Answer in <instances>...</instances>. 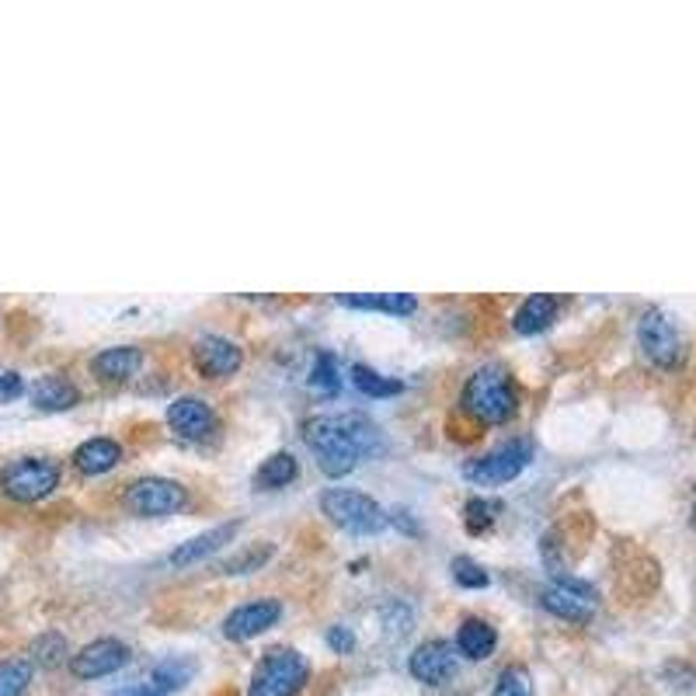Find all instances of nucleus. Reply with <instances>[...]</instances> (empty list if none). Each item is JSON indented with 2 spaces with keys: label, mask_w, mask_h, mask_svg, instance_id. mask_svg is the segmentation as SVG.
<instances>
[{
  "label": "nucleus",
  "mask_w": 696,
  "mask_h": 696,
  "mask_svg": "<svg viewBox=\"0 0 696 696\" xmlns=\"http://www.w3.org/2000/svg\"><path fill=\"white\" fill-rule=\"evenodd\" d=\"M460 404L470 418L484 421V426H505V421L516 418V412H519V394H516L512 380H508V372L488 366V369H478L464 383Z\"/></svg>",
  "instance_id": "nucleus-1"
},
{
  "label": "nucleus",
  "mask_w": 696,
  "mask_h": 696,
  "mask_svg": "<svg viewBox=\"0 0 696 696\" xmlns=\"http://www.w3.org/2000/svg\"><path fill=\"white\" fill-rule=\"evenodd\" d=\"M303 439L317 456V467L328 473V478H345L355 467H359L363 453L352 443V435L345 432L342 418L338 415H317L303 426Z\"/></svg>",
  "instance_id": "nucleus-2"
},
{
  "label": "nucleus",
  "mask_w": 696,
  "mask_h": 696,
  "mask_svg": "<svg viewBox=\"0 0 696 696\" xmlns=\"http://www.w3.org/2000/svg\"><path fill=\"white\" fill-rule=\"evenodd\" d=\"M311 666L307 658L293 648H271L265 658L254 666L248 696H300V689L307 686Z\"/></svg>",
  "instance_id": "nucleus-3"
},
{
  "label": "nucleus",
  "mask_w": 696,
  "mask_h": 696,
  "mask_svg": "<svg viewBox=\"0 0 696 696\" xmlns=\"http://www.w3.org/2000/svg\"><path fill=\"white\" fill-rule=\"evenodd\" d=\"M320 512L355 536H372L387 526V512L380 508V502H372L363 491H349V488L325 491V495H320Z\"/></svg>",
  "instance_id": "nucleus-4"
},
{
  "label": "nucleus",
  "mask_w": 696,
  "mask_h": 696,
  "mask_svg": "<svg viewBox=\"0 0 696 696\" xmlns=\"http://www.w3.org/2000/svg\"><path fill=\"white\" fill-rule=\"evenodd\" d=\"M533 460V446L530 439H512V443H505L498 450H491L478 460L464 464V478L470 484H481V488H495V484H508L516 481L519 473L526 470V464Z\"/></svg>",
  "instance_id": "nucleus-5"
},
{
  "label": "nucleus",
  "mask_w": 696,
  "mask_h": 696,
  "mask_svg": "<svg viewBox=\"0 0 696 696\" xmlns=\"http://www.w3.org/2000/svg\"><path fill=\"white\" fill-rule=\"evenodd\" d=\"M0 488L14 502H42L60 488V467L53 460H42V456H25V460H14L4 467Z\"/></svg>",
  "instance_id": "nucleus-6"
},
{
  "label": "nucleus",
  "mask_w": 696,
  "mask_h": 696,
  "mask_svg": "<svg viewBox=\"0 0 696 696\" xmlns=\"http://www.w3.org/2000/svg\"><path fill=\"white\" fill-rule=\"evenodd\" d=\"M637 345L648 355V363L658 369H675L683 363V338L672 325V317L658 307H648L637 320Z\"/></svg>",
  "instance_id": "nucleus-7"
},
{
  "label": "nucleus",
  "mask_w": 696,
  "mask_h": 696,
  "mask_svg": "<svg viewBox=\"0 0 696 696\" xmlns=\"http://www.w3.org/2000/svg\"><path fill=\"white\" fill-rule=\"evenodd\" d=\"M540 606L547 609V613L568 620V623H589L592 617H596L599 592L582 579L557 574V579L540 592Z\"/></svg>",
  "instance_id": "nucleus-8"
},
{
  "label": "nucleus",
  "mask_w": 696,
  "mask_h": 696,
  "mask_svg": "<svg viewBox=\"0 0 696 696\" xmlns=\"http://www.w3.org/2000/svg\"><path fill=\"white\" fill-rule=\"evenodd\" d=\"M126 508L132 516L143 519H161V516H175L178 508L189 502V491L172 478H140L126 488Z\"/></svg>",
  "instance_id": "nucleus-9"
},
{
  "label": "nucleus",
  "mask_w": 696,
  "mask_h": 696,
  "mask_svg": "<svg viewBox=\"0 0 696 696\" xmlns=\"http://www.w3.org/2000/svg\"><path fill=\"white\" fill-rule=\"evenodd\" d=\"M192 363H195V369L202 372V377L227 380V377H233L237 369H241L244 352H241V345L230 342V338H224V334H202L199 342L192 345Z\"/></svg>",
  "instance_id": "nucleus-10"
},
{
  "label": "nucleus",
  "mask_w": 696,
  "mask_h": 696,
  "mask_svg": "<svg viewBox=\"0 0 696 696\" xmlns=\"http://www.w3.org/2000/svg\"><path fill=\"white\" fill-rule=\"evenodd\" d=\"M129 661V648L115 637H98L91 644H84L77 655H71V672L77 679H105L118 672Z\"/></svg>",
  "instance_id": "nucleus-11"
},
{
  "label": "nucleus",
  "mask_w": 696,
  "mask_h": 696,
  "mask_svg": "<svg viewBox=\"0 0 696 696\" xmlns=\"http://www.w3.org/2000/svg\"><path fill=\"white\" fill-rule=\"evenodd\" d=\"M407 672H412L418 683H426V686L450 683V679L456 675V651H453V644L443 641V637L418 644V648L412 651V658H407Z\"/></svg>",
  "instance_id": "nucleus-12"
},
{
  "label": "nucleus",
  "mask_w": 696,
  "mask_h": 696,
  "mask_svg": "<svg viewBox=\"0 0 696 696\" xmlns=\"http://www.w3.org/2000/svg\"><path fill=\"white\" fill-rule=\"evenodd\" d=\"M279 617H282V606L276 599H254V603H244L233 609L224 623V634L230 641H251V637L265 634L268 627H276Z\"/></svg>",
  "instance_id": "nucleus-13"
},
{
  "label": "nucleus",
  "mask_w": 696,
  "mask_h": 696,
  "mask_svg": "<svg viewBox=\"0 0 696 696\" xmlns=\"http://www.w3.org/2000/svg\"><path fill=\"white\" fill-rule=\"evenodd\" d=\"M167 426H172L181 439L195 443V439H206L216 429V415L206 401L189 394V397H178L172 407H167Z\"/></svg>",
  "instance_id": "nucleus-14"
},
{
  "label": "nucleus",
  "mask_w": 696,
  "mask_h": 696,
  "mask_svg": "<svg viewBox=\"0 0 696 696\" xmlns=\"http://www.w3.org/2000/svg\"><path fill=\"white\" fill-rule=\"evenodd\" d=\"M237 530H241V522H224V526H213V530L206 533H199L192 536L189 543H181L178 551H172V568H192L199 561H206V557H213L219 547H227V543L237 536Z\"/></svg>",
  "instance_id": "nucleus-15"
},
{
  "label": "nucleus",
  "mask_w": 696,
  "mask_h": 696,
  "mask_svg": "<svg viewBox=\"0 0 696 696\" xmlns=\"http://www.w3.org/2000/svg\"><path fill=\"white\" fill-rule=\"evenodd\" d=\"M143 366V352L136 345H115V349H101L91 359V372L105 383H123L136 377Z\"/></svg>",
  "instance_id": "nucleus-16"
},
{
  "label": "nucleus",
  "mask_w": 696,
  "mask_h": 696,
  "mask_svg": "<svg viewBox=\"0 0 696 696\" xmlns=\"http://www.w3.org/2000/svg\"><path fill=\"white\" fill-rule=\"evenodd\" d=\"M338 303L352 311H383L390 317H407L418 311L412 293H338Z\"/></svg>",
  "instance_id": "nucleus-17"
},
{
  "label": "nucleus",
  "mask_w": 696,
  "mask_h": 696,
  "mask_svg": "<svg viewBox=\"0 0 696 696\" xmlns=\"http://www.w3.org/2000/svg\"><path fill=\"white\" fill-rule=\"evenodd\" d=\"M495 648H498V634L488 620L470 617L460 623V631H456V651H460L464 658L484 661V658L495 655Z\"/></svg>",
  "instance_id": "nucleus-18"
},
{
  "label": "nucleus",
  "mask_w": 696,
  "mask_h": 696,
  "mask_svg": "<svg viewBox=\"0 0 696 696\" xmlns=\"http://www.w3.org/2000/svg\"><path fill=\"white\" fill-rule=\"evenodd\" d=\"M557 311H561V300L551 296V293H533V296H526L519 303V311L512 314V328L519 334H536L551 325V320L557 317Z\"/></svg>",
  "instance_id": "nucleus-19"
},
{
  "label": "nucleus",
  "mask_w": 696,
  "mask_h": 696,
  "mask_svg": "<svg viewBox=\"0 0 696 696\" xmlns=\"http://www.w3.org/2000/svg\"><path fill=\"white\" fill-rule=\"evenodd\" d=\"M118 460H123V446L115 439H88L84 446H77L74 453V467L88 478H98V473H109Z\"/></svg>",
  "instance_id": "nucleus-20"
},
{
  "label": "nucleus",
  "mask_w": 696,
  "mask_h": 696,
  "mask_svg": "<svg viewBox=\"0 0 696 696\" xmlns=\"http://www.w3.org/2000/svg\"><path fill=\"white\" fill-rule=\"evenodd\" d=\"M80 401L77 387L63 377H39L36 387H31V404L42 407V412H66Z\"/></svg>",
  "instance_id": "nucleus-21"
},
{
  "label": "nucleus",
  "mask_w": 696,
  "mask_h": 696,
  "mask_svg": "<svg viewBox=\"0 0 696 696\" xmlns=\"http://www.w3.org/2000/svg\"><path fill=\"white\" fill-rule=\"evenodd\" d=\"M296 473H300V467H296V456L293 453H271L268 460L254 470V488H262V491H279V488H286V484H293L296 481Z\"/></svg>",
  "instance_id": "nucleus-22"
},
{
  "label": "nucleus",
  "mask_w": 696,
  "mask_h": 696,
  "mask_svg": "<svg viewBox=\"0 0 696 696\" xmlns=\"http://www.w3.org/2000/svg\"><path fill=\"white\" fill-rule=\"evenodd\" d=\"M338 418H342L345 432L352 435V443L359 446L363 456H380L383 453V432H380L377 421H369L359 412H349V415H338Z\"/></svg>",
  "instance_id": "nucleus-23"
},
{
  "label": "nucleus",
  "mask_w": 696,
  "mask_h": 696,
  "mask_svg": "<svg viewBox=\"0 0 696 696\" xmlns=\"http://www.w3.org/2000/svg\"><path fill=\"white\" fill-rule=\"evenodd\" d=\"M349 377H352L355 390H359V394H366V397H397L401 390H404L401 380L383 377V372L369 369V366H363V363H355V366L349 369Z\"/></svg>",
  "instance_id": "nucleus-24"
},
{
  "label": "nucleus",
  "mask_w": 696,
  "mask_h": 696,
  "mask_svg": "<svg viewBox=\"0 0 696 696\" xmlns=\"http://www.w3.org/2000/svg\"><path fill=\"white\" fill-rule=\"evenodd\" d=\"M192 672H195L192 661H185V658H164L161 666H157L154 672H150V686H154L157 693H175V689L189 686Z\"/></svg>",
  "instance_id": "nucleus-25"
},
{
  "label": "nucleus",
  "mask_w": 696,
  "mask_h": 696,
  "mask_svg": "<svg viewBox=\"0 0 696 696\" xmlns=\"http://www.w3.org/2000/svg\"><path fill=\"white\" fill-rule=\"evenodd\" d=\"M28 683H31V661L25 658L0 661V696H25Z\"/></svg>",
  "instance_id": "nucleus-26"
},
{
  "label": "nucleus",
  "mask_w": 696,
  "mask_h": 696,
  "mask_svg": "<svg viewBox=\"0 0 696 696\" xmlns=\"http://www.w3.org/2000/svg\"><path fill=\"white\" fill-rule=\"evenodd\" d=\"M31 658H36V666H46V669L63 666V658H66V637L56 634V631L39 634L36 641H31Z\"/></svg>",
  "instance_id": "nucleus-27"
},
{
  "label": "nucleus",
  "mask_w": 696,
  "mask_h": 696,
  "mask_svg": "<svg viewBox=\"0 0 696 696\" xmlns=\"http://www.w3.org/2000/svg\"><path fill=\"white\" fill-rule=\"evenodd\" d=\"M491 696H533V679H530V672H526L522 666L502 669V675H498L495 689H491Z\"/></svg>",
  "instance_id": "nucleus-28"
},
{
  "label": "nucleus",
  "mask_w": 696,
  "mask_h": 696,
  "mask_svg": "<svg viewBox=\"0 0 696 696\" xmlns=\"http://www.w3.org/2000/svg\"><path fill=\"white\" fill-rule=\"evenodd\" d=\"M311 383L320 387V390H338V387H342V366H338V359H334L331 352H320L317 355Z\"/></svg>",
  "instance_id": "nucleus-29"
},
{
  "label": "nucleus",
  "mask_w": 696,
  "mask_h": 696,
  "mask_svg": "<svg viewBox=\"0 0 696 696\" xmlns=\"http://www.w3.org/2000/svg\"><path fill=\"white\" fill-rule=\"evenodd\" d=\"M453 579H456V585H464V589H484L488 585V571L478 561H470V557H456V561H453Z\"/></svg>",
  "instance_id": "nucleus-30"
},
{
  "label": "nucleus",
  "mask_w": 696,
  "mask_h": 696,
  "mask_svg": "<svg viewBox=\"0 0 696 696\" xmlns=\"http://www.w3.org/2000/svg\"><path fill=\"white\" fill-rule=\"evenodd\" d=\"M271 557V547L265 543V547H251L248 554H241V557H230V561L219 568V571H227V574H244V571H258L265 561Z\"/></svg>",
  "instance_id": "nucleus-31"
},
{
  "label": "nucleus",
  "mask_w": 696,
  "mask_h": 696,
  "mask_svg": "<svg viewBox=\"0 0 696 696\" xmlns=\"http://www.w3.org/2000/svg\"><path fill=\"white\" fill-rule=\"evenodd\" d=\"M491 512H498L495 502H481V498L467 502V530L470 533H484L488 526H491V519H495Z\"/></svg>",
  "instance_id": "nucleus-32"
},
{
  "label": "nucleus",
  "mask_w": 696,
  "mask_h": 696,
  "mask_svg": "<svg viewBox=\"0 0 696 696\" xmlns=\"http://www.w3.org/2000/svg\"><path fill=\"white\" fill-rule=\"evenodd\" d=\"M328 644H331V651L349 655L355 648V637H352L349 627H331V631H328Z\"/></svg>",
  "instance_id": "nucleus-33"
},
{
  "label": "nucleus",
  "mask_w": 696,
  "mask_h": 696,
  "mask_svg": "<svg viewBox=\"0 0 696 696\" xmlns=\"http://www.w3.org/2000/svg\"><path fill=\"white\" fill-rule=\"evenodd\" d=\"M18 394H22V377L18 372H4V377H0V401H11Z\"/></svg>",
  "instance_id": "nucleus-34"
},
{
  "label": "nucleus",
  "mask_w": 696,
  "mask_h": 696,
  "mask_svg": "<svg viewBox=\"0 0 696 696\" xmlns=\"http://www.w3.org/2000/svg\"><path fill=\"white\" fill-rule=\"evenodd\" d=\"M118 696H164V693H157L154 686H150V683H147V686H132V689H123V693H118Z\"/></svg>",
  "instance_id": "nucleus-35"
},
{
  "label": "nucleus",
  "mask_w": 696,
  "mask_h": 696,
  "mask_svg": "<svg viewBox=\"0 0 696 696\" xmlns=\"http://www.w3.org/2000/svg\"><path fill=\"white\" fill-rule=\"evenodd\" d=\"M693 530H696V505H693Z\"/></svg>",
  "instance_id": "nucleus-36"
},
{
  "label": "nucleus",
  "mask_w": 696,
  "mask_h": 696,
  "mask_svg": "<svg viewBox=\"0 0 696 696\" xmlns=\"http://www.w3.org/2000/svg\"><path fill=\"white\" fill-rule=\"evenodd\" d=\"M693 488H696V484H693Z\"/></svg>",
  "instance_id": "nucleus-37"
}]
</instances>
